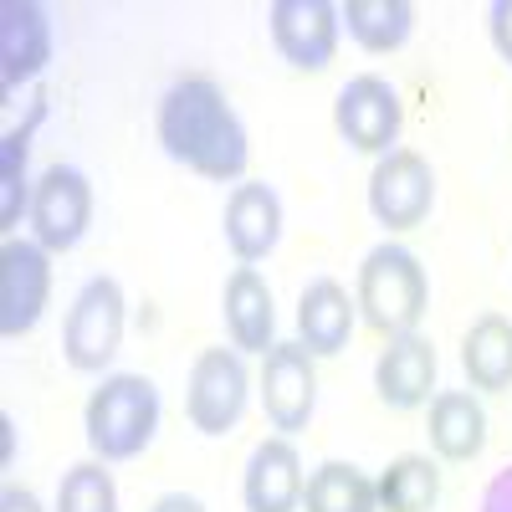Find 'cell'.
<instances>
[{
	"label": "cell",
	"mask_w": 512,
	"mask_h": 512,
	"mask_svg": "<svg viewBox=\"0 0 512 512\" xmlns=\"http://www.w3.org/2000/svg\"><path fill=\"white\" fill-rule=\"evenodd\" d=\"M354 303H359L364 323L379 328V333H390V338L415 333V323L425 318V308H431V277H425L415 251L384 241L364 256Z\"/></svg>",
	"instance_id": "cell-3"
},
{
	"label": "cell",
	"mask_w": 512,
	"mask_h": 512,
	"mask_svg": "<svg viewBox=\"0 0 512 512\" xmlns=\"http://www.w3.org/2000/svg\"><path fill=\"white\" fill-rule=\"evenodd\" d=\"M461 369L472 390H507L512 384V323L502 313H482L461 338Z\"/></svg>",
	"instance_id": "cell-19"
},
{
	"label": "cell",
	"mask_w": 512,
	"mask_h": 512,
	"mask_svg": "<svg viewBox=\"0 0 512 512\" xmlns=\"http://www.w3.org/2000/svg\"><path fill=\"white\" fill-rule=\"evenodd\" d=\"M52 62V21L36 0H6L0 6V88L16 93L21 82L41 77Z\"/></svg>",
	"instance_id": "cell-12"
},
{
	"label": "cell",
	"mask_w": 512,
	"mask_h": 512,
	"mask_svg": "<svg viewBox=\"0 0 512 512\" xmlns=\"http://www.w3.org/2000/svg\"><path fill=\"white\" fill-rule=\"evenodd\" d=\"M88 226H93V185H88V175L72 169V164H52L47 175L36 180V195H31V241H41L57 256V251L82 246Z\"/></svg>",
	"instance_id": "cell-7"
},
{
	"label": "cell",
	"mask_w": 512,
	"mask_h": 512,
	"mask_svg": "<svg viewBox=\"0 0 512 512\" xmlns=\"http://www.w3.org/2000/svg\"><path fill=\"white\" fill-rule=\"evenodd\" d=\"M482 512H512V461L487 482V492H482Z\"/></svg>",
	"instance_id": "cell-26"
},
{
	"label": "cell",
	"mask_w": 512,
	"mask_h": 512,
	"mask_svg": "<svg viewBox=\"0 0 512 512\" xmlns=\"http://www.w3.org/2000/svg\"><path fill=\"white\" fill-rule=\"evenodd\" d=\"M221 313H226V333L241 354H267L277 349V303H272V287L256 267H241L226 277L221 292Z\"/></svg>",
	"instance_id": "cell-16"
},
{
	"label": "cell",
	"mask_w": 512,
	"mask_h": 512,
	"mask_svg": "<svg viewBox=\"0 0 512 512\" xmlns=\"http://www.w3.org/2000/svg\"><path fill=\"white\" fill-rule=\"evenodd\" d=\"M154 128H159L164 154L185 169H195L200 180L231 185L246 175V159H251L246 123L231 108V98L221 93L216 77L190 72L180 82H169V93L159 98Z\"/></svg>",
	"instance_id": "cell-1"
},
{
	"label": "cell",
	"mask_w": 512,
	"mask_h": 512,
	"mask_svg": "<svg viewBox=\"0 0 512 512\" xmlns=\"http://www.w3.org/2000/svg\"><path fill=\"white\" fill-rule=\"evenodd\" d=\"M354 308L359 303H349V292L333 277L308 282L303 297H297V344H303L313 359L344 354L349 338H354Z\"/></svg>",
	"instance_id": "cell-17"
},
{
	"label": "cell",
	"mask_w": 512,
	"mask_h": 512,
	"mask_svg": "<svg viewBox=\"0 0 512 512\" xmlns=\"http://www.w3.org/2000/svg\"><path fill=\"white\" fill-rule=\"evenodd\" d=\"M41 118H47V98H36L31 118L21 128H11L6 144H0V226H6V231H16L21 216H31L36 185H26V154H31V134H36Z\"/></svg>",
	"instance_id": "cell-20"
},
{
	"label": "cell",
	"mask_w": 512,
	"mask_h": 512,
	"mask_svg": "<svg viewBox=\"0 0 512 512\" xmlns=\"http://www.w3.org/2000/svg\"><path fill=\"white\" fill-rule=\"evenodd\" d=\"M0 512H47V507H41V497L26 492V487H6L0 492Z\"/></svg>",
	"instance_id": "cell-27"
},
{
	"label": "cell",
	"mask_w": 512,
	"mask_h": 512,
	"mask_svg": "<svg viewBox=\"0 0 512 512\" xmlns=\"http://www.w3.org/2000/svg\"><path fill=\"white\" fill-rule=\"evenodd\" d=\"M272 21V41L277 52L297 67V72H323L338 52V21L344 11L328 6V0H277L267 11Z\"/></svg>",
	"instance_id": "cell-11"
},
{
	"label": "cell",
	"mask_w": 512,
	"mask_h": 512,
	"mask_svg": "<svg viewBox=\"0 0 512 512\" xmlns=\"http://www.w3.org/2000/svg\"><path fill=\"white\" fill-rule=\"evenodd\" d=\"M333 123H338V134H344V144H354L359 154L384 159V154H395L405 108H400V93L390 88V82L364 72V77H349L344 88H338Z\"/></svg>",
	"instance_id": "cell-8"
},
{
	"label": "cell",
	"mask_w": 512,
	"mask_h": 512,
	"mask_svg": "<svg viewBox=\"0 0 512 512\" xmlns=\"http://www.w3.org/2000/svg\"><path fill=\"white\" fill-rule=\"evenodd\" d=\"M303 512H379V487L354 461H323L303 487Z\"/></svg>",
	"instance_id": "cell-21"
},
{
	"label": "cell",
	"mask_w": 512,
	"mask_h": 512,
	"mask_svg": "<svg viewBox=\"0 0 512 512\" xmlns=\"http://www.w3.org/2000/svg\"><path fill=\"white\" fill-rule=\"evenodd\" d=\"M344 21L364 52H400L415 26V6H405V0H349Z\"/></svg>",
	"instance_id": "cell-23"
},
{
	"label": "cell",
	"mask_w": 512,
	"mask_h": 512,
	"mask_svg": "<svg viewBox=\"0 0 512 512\" xmlns=\"http://www.w3.org/2000/svg\"><path fill=\"white\" fill-rule=\"evenodd\" d=\"M436 205V169L415 149H395L374 164L369 175V210L379 226L390 231H415Z\"/></svg>",
	"instance_id": "cell-9"
},
{
	"label": "cell",
	"mask_w": 512,
	"mask_h": 512,
	"mask_svg": "<svg viewBox=\"0 0 512 512\" xmlns=\"http://www.w3.org/2000/svg\"><path fill=\"white\" fill-rule=\"evenodd\" d=\"M262 405L277 431H308L318 410V369L303 344H277L262 359Z\"/></svg>",
	"instance_id": "cell-10"
},
{
	"label": "cell",
	"mask_w": 512,
	"mask_h": 512,
	"mask_svg": "<svg viewBox=\"0 0 512 512\" xmlns=\"http://www.w3.org/2000/svg\"><path fill=\"white\" fill-rule=\"evenodd\" d=\"M149 512H205V502H200V497H190V492H164Z\"/></svg>",
	"instance_id": "cell-28"
},
{
	"label": "cell",
	"mask_w": 512,
	"mask_h": 512,
	"mask_svg": "<svg viewBox=\"0 0 512 512\" xmlns=\"http://www.w3.org/2000/svg\"><path fill=\"white\" fill-rule=\"evenodd\" d=\"M221 226H226V246L236 251V262L251 267V262H262V256H272L277 241H282V200H277V190L256 185V180L236 185L231 200H226Z\"/></svg>",
	"instance_id": "cell-15"
},
{
	"label": "cell",
	"mask_w": 512,
	"mask_h": 512,
	"mask_svg": "<svg viewBox=\"0 0 512 512\" xmlns=\"http://www.w3.org/2000/svg\"><path fill=\"white\" fill-rule=\"evenodd\" d=\"M436 369H441V359H436L431 338L400 333V338H390V349H384L379 364H374V390L390 410H415V405L431 400Z\"/></svg>",
	"instance_id": "cell-14"
},
{
	"label": "cell",
	"mask_w": 512,
	"mask_h": 512,
	"mask_svg": "<svg viewBox=\"0 0 512 512\" xmlns=\"http://www.w3.org/2000/svg\"><path fill=\"white\" fill-rule=\"evenodd\" d=\"M431 446L446 461H477L487 446V410L477 395L446 390L431 400Z\"/></svg>",
	"instance_id": "cell-18"
},
{
	"label": "cell",
	"mask_w": 512,
	"mask_h": 512,
	"mask_svg": "<svg viewBox=\"0 0 512 512\" xmlns=\"http://www.w3.org/2000/svg\"><path fill=\"white\" fill-rule=\"evenodd\" d=\"M374 487L379 512H431L441 502V472L431 466V456H395Z\"/></svg>",
	"instance_id": "cell-22"
},
{
	"label": "cell",
	"mask_w": 512,
	"mask_h": 512,
	"mask_svg": "<svg viewBox=\"0 0 512 512\" xmlns=\"http://www.w3.org/2000/svg\"><path fill=\"white\" fill-rule=\"evenodd\" d=\"M246 395H251V374L241 349H205L190 369L185 415L200 436H226L246 415Z\"/></svg>",
	"instance_id": "cell-5"
},
{
	"label": "cell",
	"mask_w": 512,
	"mask_h": 512,
	"mask_svg": "<svg viewBox=\"0 0 512 512\" xmlns=\"http://www.w3.org/2000/svg\"><path fill=\"white\" fill-rule=\"evenodd\" d=\"M487 26H492V47H497V57L512 67V0H492Z\"/></svg>",
	"instance_id": "cell-25"
},
{
	"label": "cell",
	"mask_w": 512,
	"mask_h": 512,
	"mask_svg": "<svg viewBox=\"0 0 512 512\" xmlns=\"http://www.w3.org/2000/svg\"><path fill=\"white\" fill-rule=\"evenodd\" d=\"M303 461L287 436H272L262 446H251L246 456V477H241V497L246 512H297L303 507Z\"/></svg>",
	"instance_id": "cell-13"
},
{
	"label": "cell",
	"mask_w": 512,
	"mask_h": 512,
	"mask_svg": "<svg viewBox=\"0 0 512 512\" xmlns=\"http://www.w3.org/2000/svg\"><path fill=\"white\" fill-rule=\"evenodd\" d=\"M123 287L113 277H88L82 282V292L72 297L67 308V328H62V354L77 374H103L118 349H123Z\"/></svg>",
	"instance_id": "cell-4"
},
{
	"label": "cell",
	"mask_w": 512,
	"mask_h": 512,
	"mask_svg": "<svg viewBox=\"0 0 512 512\" xmlns=\"http://www.w3.org/2000/svg\"><path fill=\"white\" fill-rule=\"evenodd\" d=\"M52 303V251L41 241L6 236L0 246V333L26 338Z\"/></svg>",
	"instance_id": "cell-6"
},
{
	"label": "cell",
	"mask_w": 512,
	"mask_h": 512,
	"mask_svg": "<svg viewBox=\"0 0 512 512\" xmlns=\"http://www.w3.org/2000/svg\"><path fill=\"white\" fill-rule=\"evenodd\" d=\"M57 512H118V487L108 461H77L57 487Z\"/></svg>",
	"instance_id": "cell-24"
},
{
	"label": "cell",
	"mask_w": 512,
	"mask_h": 512,
	"mask_svg": "<svg viewBox=\"0 0 512 512\" xmlns=\"http://www.w3.org/2000/svg\"><path fill=\"white\" fill-rule=\"evenodd\" d=\"M93 461H134L159 431V390L144 374H108L82 410Z\"/></svg>",
	"instance_id": "cell-2"
}]
</instances>
